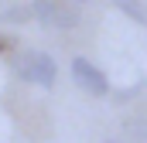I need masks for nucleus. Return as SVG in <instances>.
<instances>
[{
    "label": "nucleus",
    "mask_w": 147,
    "mask_h": 143,
    "mask_svg": "<svg viewBox=\"0 0 147 143\" xmlns=\"http://www.w3.org/2000/svg\"><path fill=\"white\" fill-rule=\"evenodd\" d=\"M14 75L21 82H31L41 89H51L55 78H58V65L48 51H38V48H24L14 55Z\"/></svg>",
    "instance_id": "nucleus-1"
},
{
    "label": "nucleus",
    "mask_w": 147,
    "mask_h": 143,
    "mask_svg": "<svg viewBox=\"0 0 147 143\" xmlns=\"http://www.w3.org/2000/svg\"><path fill=\"white\" fill-rule=\"evenodd\" d=\"M31 17L41 27H51V31H69V27L79 24V14L72 7H65L62 0H34L31 3Z\"/></svg>",
    "instance_id": "nucleus-2"
},
{
    "label": "nucleus",
    "mask_w": 147,
    "mask_h": 143,
    "mask_svg": "<svg viewBox=\"0 0 147 143\" xmlns=\"http://www.w3.org/2000/svg\"><path fill=\"white\" fill-rule=\"evenodd\" d=\"M72 78H75V85H79L82 92H89V96H96V99L110 96V78H106V72H99L89 58H72Z\"/></svg>",
    "instance_id": "nucleus-3"
},
{
    "label": "nucleus",
    "mask_w": 147,
    "mask_h": 143,
    "mask_svg": "<svg viewBox=\"0 0 147 143\" xmlns=\"http://www.w3.org/2000/svg\"><path fill=\"white\" fill-rule=\"evenodd\" d=\"M113 3H116L127 17H134L137 24H144V27H147V7H144V0H113Z\"/></svg>",
    "instance_id": "nucleus-4"
},
{
    "label": "nucleus",
    "mask_w": 147,
    "mask_h": 143,
    "mask_svg": "<svg viewBox=\"0 0 147 143\" xmlns=\"http://www.w3.org/2000/svg\"><path fill=\"white\" fill-rule=\"evenodd\" d=\"M0 21L3 24H24V21H31V7H10L0 14Z\"/></svg>",
    "instance_id": "nucleus-5"
},
{
    "label": "nucleus",
    "mask_w": 147,
    "mask_h": 143,
    "mask_svg": "<svg viewBox=\"0 0 147 143\" xmlns=\"http://www.w3.org/2000/svg\"><path fill=\"white\" fill-rule=\"evenodd\" d=\"M0 51H3V41H0Z\"/></svg>",
    "instance_id": "nucleus-6"
}]
</instances>
